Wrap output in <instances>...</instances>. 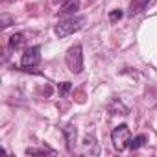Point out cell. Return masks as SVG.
<instances>
[{
  "label": "cell",
  "instance_id": "cell-9",
  "mask_svg": "<svg viewBox=\"0 0 157 157\" xmlns=\"http://www.w3.org/2000/svg\"><path fill=\"white\" fill-rule=\"evenodd\" d=\"M144 142H146V135H137V137L131 139L129 148H131V150H139L140 146H144Z\"/></svg>",
  "mask_w": 157,
  "mask_h": 157
},
{
  "label": "cell",
  "instance_id": "cell-5",
  "mask_svg": "<svg viewBox=\"0 0 157 157\" xmlns=\"http://www.w3.org/2000/svg\"><path fill=\"white\" fill-rule=\"evenodd\" d=\"M63 135H65V140H67L68 151H74V142H76V137H78L76 126H74V124H68V126L63 129Z\"/></svg>",
  "mask_w": 157,
  "mask_h": 157
},
{
  "label": "cell",
  "instance_id": "cell-7",
  "mask_svg": "<svg viewBox=\"0 0 157 157\" xmlns=\"http://www.w3.org/2000/svg\"><path fill=\"white\" fill-rule=\"evenodd\" d=\"M78 8H80V2H78V0H67V2H63L59 11L61 13H76Z\"/></svg>",
  "mask_w": 157,
  "mask_h": 157
},
{
  "label": "cell",
  "instance_id": "cell-2",
  "mask_svg": "<svg viewBox=\"0 0 157 157\" xmlns=\"http://www.w3.org/2000/svg\"><path fill=\"white\" fill-rule=\"evenodd\" d=\"M65 61H67V67H68V70L72 74H80L83 70V52H82V46L80 44L70 46L67 50Z\"/></svg>",
  "mask_w": 157,
  "mask_h": 157
},
{
  "label": "cell",
  "instance_id": "cell-10",
  "mask_svg": "<svg viewBox=\"0 0 157 157\" xmlns=\"http://www.w3.org/2000/svg\"><path fill=\"white\" fill-rule=\"evenodd\" d=\"M72 89V85L68 83V82H65V83H59V87H57V91H59V94L61 96H67V93Z\"/></svg>",
  "mask_w": 157,
  "mask_h": 157
},
{
  "label": "cell",
  "instance_id": "cell-12",
  "mask_svg": "<svg viewBox=\"0 0 157 157\" xmlns=\"http://www.w3.org/2000/svg\"><path fill=\"white\" fill-rule=\"evenodd\" d=\"M122 19V11L120 10H113L111 13H109V21L111 22H117V21H120Z\"/></svg>",
  "mask_w": 157,
  "mask_h": 157
},
{
  "label": "cell",
  "instance_id": "cell-1",
  "mask_svg": "<svg viewBox=\"0 0 157 157\" xmlns=\"http://www.w3.org/2000/svg\"><path fill=\"white\" fill-rule=\"evenodd\" d=\"M83 24H85V17H83V15H78V17L72 15V17H67V19L59 21V22L56 24L54 32H56V35H57L59 39H63V37H68L70 33L78 32V30H82Z\"/></svg>",
  "mask_w": 157,
  "mask_h": 157
},
{
  "label": "cell",
  "instance_id": "cell-3",
  "mask_svg": "<svg viewBox=\"0 0 157 157\" xmlns=\"http://www.w3.org/2000/svg\"><path fill=\"white\" fill-rule=\"evenodd\" d=\"M111 140H113L115 150L124 151V150L129 146V142H131V131H129V128H128L126 124L117 126V128L113 129V133H111Z\"/></svg>",
  "mask_w": 157,
  "mask_h": 157
},
{
  "label": "cell",
  "instance_id": "cell-11",
  "mask_svg": "<svg viewBox=\"0 0 157 157\" xmlns=\"http://www.w3.org/2000/svg\"><path fill=\"white\" fill-rule=\"evenodd\" d=\"M26 153L28 155H43V153H56L54 150H48V148H44V150H26Z\"/></svg>",
  "mask_w": 157,
  "mask_h": 157
},
{
  "label": "cell",
  "instance_id": "cell-13",
  "mask_svg": "<svg viewBox=\"0 0 157 157\" xmlns=\"http://www.w3.org/2000/svg\"><path fill=\"white\" fill-rule=\"evenodd\" d=\"M54 4H63V2H67V0H52Z\"/></svg>",
  "mask_w": 157,
  "mask_h": 157
},
{
  "label": "cell",
  "instance_id": "cell-8",
  "mask_svg": "<svg viewBox=\"0 0 157 157\" xmlns=\"http://www.w3.org/2000/svg\"><path fill=\"white\" fill-rule=\"evenodd\" d=\"M22 44H24V35L22 33H13L10 37V48L11 50H19Z\"/></svg>",
  "mask_w": 157,
  "mask_h": 157
},
{
  "label": "cell",
  "instance_id": "cell-4",
  "mask_svg": "<svg viewBox=\"0 0 157 157\" xmlns=\"http://www.w3.org/2000/svg\"><path fill=\"white\" fill-rule=\"evenodd\" d=\"M39 61H41V46L35 44V46H30V48L24 50L22 59H21V67H22L24 70H30V68L37 67Z\"/></svg>",
  "mask_w": 157,
  "mask_h": 157
},
{
  "label": "cell",
  "instance_id": "cell-6",
  "mask_svg": "<svg viewBox=\"0 0 157 157\" xmlns=\"http://www.w3.org/2000/svg\"><path fill=\"white\" fill-rule=\"evenodd\" d=\"M151 2V0H131V4H129V15L133 17V15H137V13H140L142 10H146L148 8V4Z\"/></svg>",
  "mask_w": 157,
  "mask_h": 157
}]
</instances>
